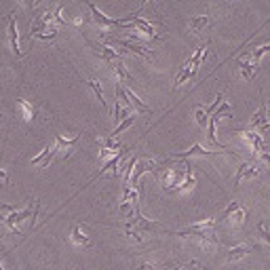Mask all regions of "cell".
I'll use <instances>...</instances> for the list:
<instances>
[{
	"instance_id": "obj_1",
	"label": "cell",
	"mask_w": 270,
	"mask_h": 270,
	"mask_svg": "<svg viewBox=\"0 0 270 270\" xmlns=\"http://www.w3.org/2000/svg\"><path fill=\"white\" fill-rule=\"evenodd\" d=\"M213 228H215V220H205L201 224H194L190 228H186L182 232H178V237H192L201 243H218L215 237H213Z\"/></svg>"
},
{
	"instance_id": "obj_2",
	"label": "cell",
	"mask_w": 270,
	"mask_h": 270,
	"mask_svg": "<svg viewBox=\"0 0 270 270\" xmlns=\"http://www.w3.org/2000/svg\"><path fill=\"white\" fill-rule=\"evenodd\" d=\"M36 211H38V207H32V205H28L26 209H21V211L15 209V211H11V215L5 218V224L9 226L11 232L19 234V224L23 220H32L34 222V218H36Z\"/></svg>"
},
{
	"instance_id": "obj_3",
	"label": "cell",
	"mask_w": 270,
	"mask_h": 270,
	"mask_svg": "<svg viewBox=\"0 0 270 270\" xmlns=\"http://www.w3.org/2000/svg\"><path fill=\"white\" fill-rule=\"evenodd\" d=\"M222 222H228L232 226H241L245 222V209L239 203H230L224 213H222Z\"/></svg>"
},
{
	"instance_id": "obj_4",
	"label": "cell",
	"mask_w": 270,
	"mask_h": 270,
	"mask_svg": "<svg viewBox=\"0 0 270 270\" xmlns=\"http://www.w3.org/2000/svg\"><path fill=\"white\" fill-rule=\"evenodd\" d=\"M260 175V163L257 160H249V163H243L239 167L237 175H234V184H241L243 180H251Z\"/></svg>"
},
{
	"instance_id": "obj_5",
	"label": "cell",
	"mask_w": 270,
	"mask_h": 270,
	"mask_svg": "<svg viewBox=\"0 0 270 270\" xmlns=\"http://www.w3.org/2000/svg\"><path fill=\"white\" fill-rule=\"evenodd\" d=\"M99 146H101V150H99V158H101V160H105V158H114V156H119V154H121V152H119L121 146H119V142H116V139H112V137L101 139Z\"/></svg>"
},
{
	"instance_id": "obj_6",
	"label": "cell",
	"mask_w": 270,
	"mask_h": 270,
	"mask_svg": "<svg viewBox=\"0 0 270 270\" xmlns=\"http://www.w3.org/2000/svg\"><path fill=\"white\" fill-rule=\"evenodd\" d=\"M89 46L101 57V60L108 62V64H114V62L121 60V53L114 51V49H110V46H105V44H97V42H91V40H89Z\"/></svg>"
},
{
	"instance_id": "obj_7",
	"label": "cell",
	"mask_w": 270,
	"mask_h": 270,
	"mask_svg": "<svg viewBox=\"0 0 270 270\" xmlns=\"http://www.w3.org/2000/svg\"><path fill=\"white\" fill-rule=\"evenodd\" d=\"M251 129H260L262 133H268L270 131V123L266 119V103L260 105V110H257L253 114V119H251Z\"/></svg>"
},
{
	"instance_id": "obj_8",
	"label": "cell",
	"mask_w": 270,
	"mask_h": 270,
	"mask_svg": "<svg viewBox=\"0 0 270 270\" xmlns=\"http://www.w3.org/2000/svg\"><path fill=\"white\" fill-rule=\"evenodd\" d=\"M215 154H222V152H213V150H205L203 146H192L188 152H180V154H173L171 158H178V160H184L188 156H215Z\"/></svg>"
},
{
	"instance_id": "obj_9",
	"label": "cell",
	"mask_w": 270,
	"mask_h": 270,
	"mask_svg": "<svg viewBox=\"0 0 270 270\" xmlns=\"http://www.w3.org/2000/svg\"><path fill=\"white\" fill-rule=\"evenodd\" d=\"M87 7H89L91 15H93V21H95L97 26H103V28H114V26H116V19H110V17H105V15L101 13V11H99L95 5L87 3Z\"/></svg>"
},
{
	"instance_id": "obj_10",
	"label": "cell",
	"mask_w": 270,
	"mask_h": 270,
	"mask_svg": "<svg viewBox=\"0 0 270 270\" xmlns=\"http://www.w3.org/2000/svg\"><path fill=\"white\" fill-rule=\"evenodd\" d=\"M55 146H46L38 156H34L30 163L32 165H36V167H40V169H44V167H49V163H51V158H53V154H55Z\"/></svg>"
},
{
	"instance_id": "obj_11",
	"label": "cell",
	"mask_w": 270,
	"mask_h": 270,
	"mask_svg": "<svg viewBox=\"0 0 270 270\" xmlns=\"http://www.w3.org/2000/svg\"><path fill=\"white\" fill-rule=\"evenodd\" d=\"M241 135H243V139L247 142L251 148H253V152H257V154H262L264 152V142H262V135H257L255 131H241Z\"/></svg>"
},
{
	"instance_id": "obj_12",
	"label": "cell",
	"mask_w": 270,
	"mask_h": 270,
	"mask_svg": "<svg viewBox=\"0 0 270 270\" xmlns=\"http://www.w3.org/2000/svg\"><path fill=\"white\" fill-rule=\"evenodd\" d=\"M116 44L119 46H125V49H129L131 53H135V55H139V57H146V60H154V55H152L146 46H139V44H135V42H129V40H116Z\"/></svg>"
},
{
	"instance_id": "obj_13",
	"label": "cell",
	"mask_w": 270,
	"mask_h": 270,
	"mask_svg": "<svg viewBox=\"0 0 270 270\" xmlns=\"http://www.w3.org/2000/svg\"><path fill=\"white\" fill-rule=\"evenodd\" d=\"M9 40H11V49H13V53L19 57L21 51H19V36H17V23H15V17L11 15L9 19Z\"/></svg>"
},
{
	"instance_id": "obj_14",
	"label": "cell",
	"mask_w": 270,
	"mask_h": 270,
	"mask_svg": "<svg viewBox=\"0 0 270 270\" xmlns=\"http://www.w3.org/2000/svg\"><path fill=\"white\" fill-rule=\"evenodd\" d=\"M123 89H125V87H123ZM125 95H127V99H129V105H133V108H135L137 112H144V114H148V112H150V108H148L146 103H142V101H139V97L135 95L133 91L125 89Z\"/></svg>"
},
{
	"instance_id": "obj_15",
	"label": "cell",
	"mask_w": 270,
	"mask_h": 270,
	"mask_svg": "<svg viewBox=\"0 0 270 270\" xmlns=\"http://www.w3.org/2000/svg\"><path fill=\"white\" fill-rule=\"evenodd\" d=\"M211 23V17L209 15H196L190 19V30L192 32H203L207 26Z\"/></svg>"
},
{
	"instance_id": "obj_16",
	"label": "cell",
	"mask_w": 270,
	"mask_h": 270,
	"mask_svg": "<svg viewBox=\"0 0 270 270\" xmlns=\"http://www.w3.org/2000/svg\"><path fill=\"white\" fill-rule=\"evenodd\" d=\"M237 64L241 66V70H243V76L247 78V80H251V76H253V64H251V55L249 57H239L237 60Z\"/></svg>"
},
{
	"instance_id": "obj_17",
	"label": "cell",
	"mask_w": 270,
	"mask_h": 270,
	"mask_svg": "<svg viewBox=\"0 0 270 270\" xmlns=\"http://www.w3.org/2000/svg\"><path fill=\"white\" fill-rule=\"evenodd\" d=\"M251 249L249 247H232V249H228L226 251V260L228 262H237V260H243L245 255H247Z\"/></svg>"
},
{
	"instance_id": "obj_18",
	"label": "cell",
	"mask_w": 270,
	"mask_h": 270,
	"mask_svg": "<svg viewBox=\"0 0 270 270\" xmlns=\"http://www.w3.org/2000/svg\"><path fill=\"white\" fill-rule=\"evenodd\" d=\"M112 66V70H114V74L116 76H119L121 80H125V83H131V74H129L127 72V70H125V64H123V60H119V62H114V64H110Z\"/></svg>"
},
{
	"instance_id": "obj_19",
	"label": "cell",
	"mask_w": 270,
	"mask_h": 270,
	"mask_svg": "<svg viewBox=\"0 0 270 270\" xmlns=\"http://www.w3.org/2000/svg\"><path fill=\"white\" fill-rule=\"evenodd\" d=\"M76 142H78V135H74L72 139H66V137H62V135H57L53 146H55V150H57V152H60V150H70V148H72Z\"/></svg>"
},
{
	"instance_id": "obj_20",
	"label": "cell",
	"mask_w": 270,
	"mask_h": 270,
	"mask_svg": "<svg viewBox=\"0 0 270 270\" xmlns=\"http://www.w3.org/2000/svg\"><path fill=\"white\" fill-rule=\"evenodd\" d=\"M70 239H72V243H76V245H83V247H87V245L91 243L87 234L80 230V226H74L72 228V237H70Z\"/></svg>"
},
{
	"instance_id": "obj_21",
	"label": "cell",
	"mask_w": 270,
	"mask_h": 270,
	"mask_svg": "<svg viewBox=\"0 0 270 270\" xmlns=\"http://www.w3.org/2000/svg\"><path fill=\"white\" fill-rule=\"evenodd\" d=\"M133 123H135V116H129V119H125L123 123H119V125H116V129H114V131L110 133V137H112V139H114V137H119V135H121L123 131H127V129L131 127Z\"/></svg>"
},
{
	"instance_id": "obj_22",
	"label": "cell",
	"mask_w": 270,
	"mask_h": 270,
	"mask_svg": "<svg viewBox=\"0 0 270 270\" xmlns=\"http://www.w3.org/2000/svg\"><path fill=\"white\" fill-rule=\"evenodd\" d=\"M17 105H19V110L23 114V121H32L34 119V108L26 101V99H17Z\"/></svg>"
},
{
	"instance_id": "obj_23",
	"label": "cell",
	"mask_w": 270,
	"mask_h": 270,
	"mask_svg": "<svg viewBox=\"0 0 270 270\" xmlns=\"http://www.w3.org/2000/svg\"><path fill=\"white\" fill-rule=\"evenodd\" d=\"M266 53H270V44H264V46H260V49H255V51L251 53V64H253V68L260 64V60H262Z\"/></svg>"
},
{
	"instance_id": "obj_24",
	"label": "cell",
	"mask_w": 270,
	"mask_h": 270,
	"mask_svg": "<svg viewBox=\"0 0 270 270\" xmlns=\"http://www.w3.org/2000/svg\"><path fill=\"white\" fill-rule=\"evenodd\" d=\"M93 91H95V95H97V99L101 101V108H105V99H103V91H101V85L97 83V80H89V83H87Z\"/></svg>"
},
{
	"instance_id": "obj_25",
	"label": "cell",
	"mask_w": 270,
	"mask_h": 270,
	"mask_svg": "<svg viewBox=\"0 0 270 270\" xmlns=\"http://www.w3.org/2000/svg\"><path fill=\"white\" fill-rule=\"evenodd\" d=\"M196 123H198V127H207L209 125V116H207V112L203 108L196 110Z\"/></svg>"
},
{
	"instance_id": "obj_26",
	"label": "cell",
	"mask_w": 270,
	"mask_h": 270,
	"mask_svg": "<svg viewBox=\"0 0 270 270\" xmlns=\"http://www.w3.org/2000/svg\"><path fill=\"white\" fill-rule=\"evenodd\" d=\"M257 230H260V234H262V239L270 245V232H268V228L264 226V224H260V226H257Z\"/></svg>"
},
{
	"instance_id": "obj_27",
	"label": "cell",
	"mask_w": 270,
	"mask_h": 270,
	"mask_svg": "<svg viewBox=\"0 0 270 270\" xmlns=\"http://www.w3.org/2000/svg\"><path fill=\"white\" fill-rule=\"evenodd\" d=\"M9 182V173L7 171H0V186H5Z\"/></svg>"
},
{
	"instance_id": "obj_28",
	"label": "cell",
	"mask_w": 270,
	"mask_h": 270,
	"mask_svg": "<svg viewBox=\"0 0 270 270\" xmlns=\"http://www.w3.org/2000/svg\"><path fill=\"white\" fill-rule=\"evenodd\" d=\"M178 270H207V268H201L198 264H192V266H188V268H178Z\"/></svg>"
},
{
	"instance_id": "obj_29",
	"label": "cell",
	"mask_w": 270,
	"mask_h": 270,
	"mask_svg": "<svg viewBox=\"0 0 270 270\" xmlns=\"http://www.w3.org/2000/svg\"><path fill=\"white\" fill-rule=\"evenodd\" d=\"M137 270H156V268L152 266V264H142V266H139Z\"/></svg>"
},
{
	"instance_id": "obj_30",
	"label": "cell",
	"mask_w": 270,
	"mask_h": 270,
	"mask_svg": "<svg viewBox=\"0 0 270 270\" xmlns=\"http://www.w3.org/2000/svg\"><path fill=\"white\" fill-rule=\"evenodd\" d=\"M0 270H7V268H3V266H0Z\"/></svg>"
}]
</instances>
